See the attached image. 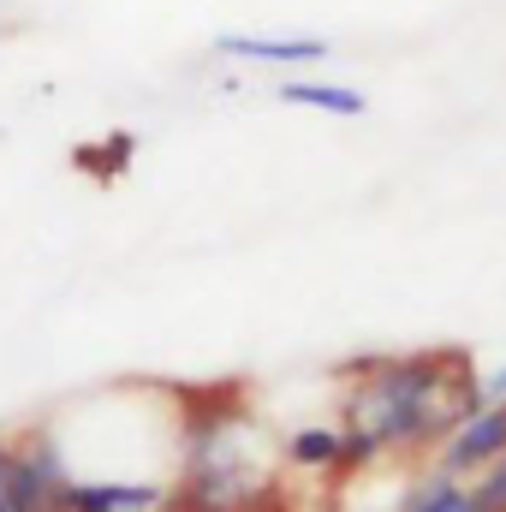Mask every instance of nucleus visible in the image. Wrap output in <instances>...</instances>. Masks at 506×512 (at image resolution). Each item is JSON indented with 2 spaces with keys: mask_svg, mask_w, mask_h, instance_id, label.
<instances>
[{
  "mask_svg": "<svg viewBox=\"0 0 506 512\" xmlns=\"http://www.w3.org/2000/svg\"><path fill=\"white\" fill-rule=\"evenodd\" d=\"M483 405V382L459 352H405L358 364L334 417L346 435V471H370L393 453H429Z\"/></svg>",
  "mask_w": 506,
  "mask_h": 512,
  "instance_id": "f257e3e1",
  "label": "nucleus"
},
{
  "mask_svg": "<svg viewBox=\"0 0 506 512\" xmlns=\"http://www.w3.org/2000/svg\"><path fill=\"white\" fill-rule=\"evenodd\" d=\"M280 435L233 387L185 393L173 447V512H268L280 507Z\"/></svg>",
  "mask_w": 506,
  "mask_h": 512,
  "instance_id": "f03ea898",
  "label": "nucleus"
},
{
  "mask_svg": "<svg viewBox=\"0 0 506 512\" xmlns=\"http://www.w3.org/2000/svg\"><path fill=\"white\" fill-rule=\"evenodd\" d=\"M60 483L66 459L48 441V429L0 441V512H60Z\"/></svg>",
  "mask_w": 506,
  "mask_h": 512,
  "instance_id": "7ed1b4c3",
  "label": "nucleus"
},
{
  "mask_svg": "<svg viewBox=\"0 0 506 512\" xmlns=\"http://www.w3.org/2000/svg\"><path fill=\"white\" fill-rule=\"evenodd\" d=\"M60 512H173L167 477H72L60 483Z\"/></svg>",
  "mask_w": 506,
  "mask_h": 512,
  "instance_id": "20e7f679",
  "label": "nucleus"
},
{
  "mask_svg": "<svg viewBox=\"0 0 506 512\" xmlns=\"http://www.w3.org/2000/svg\"><path fill=\"white\" fill-rule=\"evenodd\" d=\"M501 453H506V399H489L477 417H465V423L435 447V471L471 483V477H477L483 465H495Z\"/></svg>",
  "mask_w": 506,
  "mask_h": 512,
  "instance_id": "39448f33",
  "label": "nucleus"
},
{
  "mask_svg": "<svg viewBox=\"0 0 506 512\" xmlns=\"http://www.w3.org/2000/svg\"><path fill=\"white\" fill-rule=\"evenodd\" d=\"M215 54L221 60H239V66H322L334 54L328 36H215Z\"/></svg>",
  "mask_w": 506,
  "mask_h": 512,
  "instance_id": "423d86ee",
  "label": "nucleus"
},
{
  "mask_svg": "<svg viewBox=\"0 0 506 512\" xmlns=\"http://www.w3.org/2000/svg\"><path fill=\"white\" fill-rule=\"evenodd\" d=\"M280 465L298 471V477H340L346 471V435H340V423H322V417L292 423L280 435Z\"/></svg>",
  "mask_w": 506,
  "mask_h": 512,
  "instance_id": "0eeeda50",
  "label": "nucleus"
},
{
  "mask_svg": "<svg viewBox=\"0 0 506 512\" xmlns=\"http://www.w3.org/2000/svg\"><path fill=\"white\" fill-rule=\"evenodd\" d=\"M286 108H310V114H334V120H358L370 114V96L352 84H280Z\"/></svg>",
  "mask_w": 506,
  "mask_h": 512,
  "instance_id": "6e6552de",
  "label": "nucleus"
},
{
  "mask_svg": "<svg viewBox=\"0 0 506 512\" xmlns=\"http://www.w3.org/2000/svg\"><path fill=\"white\" fill-rule=\"evenodd\" d=\"M399 512H471V489H465L459 477L429 471V477H417V489L399 501Z\"/></svg>",
  "mask_w": 506,
  "mask_h": 512,
  "instance_id": "1a4fd4ad",
  "label": "nucleus"
},
{
  "mask_svg": "<svg viewBox=\"0 0 506 512\" xmlns=\"http://www.w3.org/2000/svg\"><path fill=\"white\" fill-rule=\"evenodd\" d=\"M465 489H471V512H506V453L495 465H483Z\"/></svg>",
  "mask_w": 506,
  "mask_h": 512,
  "instance_id": "9d476101",
  "label": "nucleus"
},
{
  "mask_svg": "<svg viewBox=\"0 0 506 512\" xmlns=\"http://www.w3.org/2000/svg\"><path fill=\"white\" fill-rule=\"evenodd\" d=\"M483 399H506V364L495 376H483Z\"/></svg>",
  "mask_w": 506,
  "mask_h": 512,
  "instance_id": "9b49d317",
  "label": "nucleus"
}]
</instances>
